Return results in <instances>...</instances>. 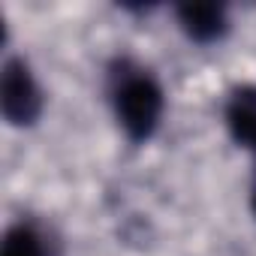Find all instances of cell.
Instances as JSON below:
<instances>
[{"label":"cell","mask_w":256,"mask_h":256,"mask_svg":"<svg viewBox=\"0 0 256 256\" xmlns=\"http://www.w3.org/2000/svg\"><path fill=\"white\" fill-rule=\"evenodd\" d=\"M108 94L124 133L133 142H148L163 118V88L157 84V78L148 70L133 66L130 60H120L112 70Z\"/></svg>","instance_id":"cell-1"},{"label":"cell","mask_w":256,"mask_h":256,"mask_svg":"<svg viewBox=\"0 0 256 256\" xmlns=\"http://www.w3.org/2000/svg\"><path fill=\"white\" fill-rule=\"evenodd\" d=\"M178 22L184 34L196 42H214L229 28L226 10L220 4H184L178 6Z\"/></svg>","instance_id":"cell-4"},{"label":"cell","mask_w":256,"mask_h":256,"mask_svg":"<svg viewBox=\"0 0 256 256\" xmlns=\"http://www.w3.org/2000/svg\"><path fill=\"white\" fill-rule=\"evenodd\" d=\"M250 202H253V214H256V178H253V196H250Z\"/></svg>","instance_id":"cell-6"},{"label":"cell","mask_w":256,"mask_h":256,"mask_svg":"<svg viewBox=\"0 0 256 256\" xmlns=\"http://www.w3.org/2000/svg\"><path fill=\"white\" fill-rule=\"evenodd\" d=\"M0 108L12 126H30L42 112V94L30 72V66L22 58H12L4 64L0 78Z\"/></svg>","instance_id":"cell-2"},{"label":"cell","mask_w":256,"mask_h":256,"mask_svg":"<svg viewBox=\"0 0 256 256\" xmlns=\"http://www.w3.org/2000/svg\"><path fill=\"white\" fill-rule=\"evenodd\" d=\"M0 256H48L42 235L28 226V223H16L6 235H4V247H0Z\"/></svg>","instance_id":"cell-5"},{"label":"cell","mask_w":256,"mask_h":256,"mask_svg":"<svg viewBox=\"0 0 256 256\" xmlns=\"http://www.w3.org/2000/svg\"><path fill=\"white\" fill-rule=\"evenodd\" d=\"M226 126L238 145L256 154V88L241 84L226 100Z\"/></svg>","instance_id":"cell-3"}]
</instances>
